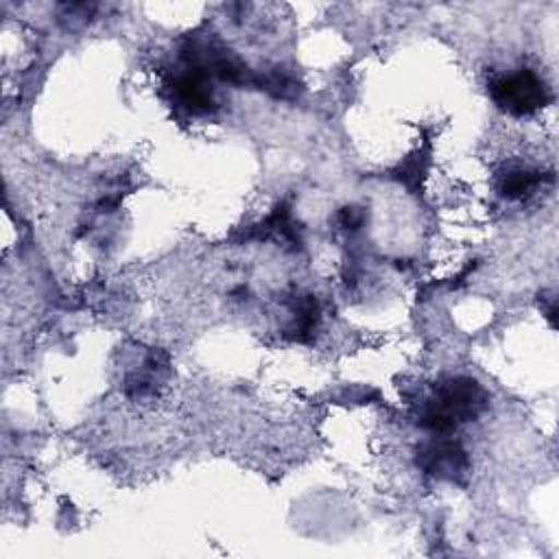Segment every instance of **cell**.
I'll use <instances>...</instances> for the list:
<instances>
[{
  "label": "cell",
  "mask_w": 559,
  "mask_h": 559,
  "mask_svg": "<svg viewBox=\"0 0 559 559\" xmlns=\"http://www.w3.org/2000/svg\"><path fill=\"white\" fill-rule=\"evenodd\" d=\"M487 391L469 376H452L435 386V395L419 411V426L448 435L459 424L476 419L487 406Z\"/></svg>",
  "instance_id": "1"
},
{
  "label": "cell",
  "mask_w": 559,
  "mask_h": 559,
  "mask_svg": "<svg viewBox=\"0 0 559 559\" xmlns=\"http://www.w3.org/2000/svg\"><path fill=\"white\" fill-rule=\"evenodd\" d=\"M489 92L493 103L511 116H531L544 109L552 98L546 81L528 68H520L493 79Z\"/></svg>",
  "instance_id": "2"
},
{
  "label": "cell",
  "mask_w": 559,
  "mask_h": 559,
  "mask_svg": "<svg viewBox=\"0 0 559 559\" xmlns=\"http://www.w3.org/2000/svg\"><path fill=\"white\" fill-rule=\"evenodd\" d=\"M417 465L428 476L454 483L467 472L469 461H467V452L463 450V445L459 441L439 437L419 448Z\"/></svg>",
  "instance_id": "3"
},
{
  "label": "cell",
  "mask_w": 559,
  "mask_h": 559,
  "mask_svg": "<svg viewBox=\"0 0 559 559\" xmlns=\"http://www.w3.org/2000/svg\"><path fill=\"white\" fill-rule=\"evenodd\" d=\"M173 94L190 114H210L216 105L207 76L201 72V68H192L190 72L177 76L173 83Z\"/></svg>",
  "instance_id": "4"
},
{
  "label": "cell",
  "mask_w": 559,
  "mask_h": 559,
  "mask_svg": "<svg viewBox=\"0 0 559 559\" xmlns=\"http://www.w3.org/2000/svg\"><path fill=\"white\" fill-rule=\"evenodd\" d=\"M542 181V173L526 166H511L500 177V194L507 199L528 197Z\"/></svg>",
  "instance_id": "5"
},
{
  "label": "cell",
  "mask_w": 559,
  "mask_h": 559,
  "mask_svg": "<svg viewBox=\"0 0 559 559\" xmlns=\"http://www.w3.org/2000/svg\"><path fill=\"white\" fill-rule=\"evenodd\" d=\"M362 218H365L362 210L354 207V205L352 207H343L341 214H338V221H341V225L345 229H358L362 225Z\"/></svg>",
  "instance_id": "6"
}]
</instances>
